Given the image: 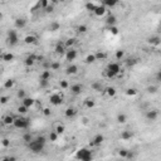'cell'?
I'll return each mask as SVG.
<instances>
[{
	"instance_id": "obj_1",
	"label": "cell",
	"mask_w": 161,
	"mask_h": 161,
	"mask_svg": "<svg viewBox=\"0 0 161 161\" xmlns=\"http://www.w3.org/2000/svg\"><path fill=\"white\" fill-rule=\"evenodd\" d=\"M45 144H47V138L44 136H38L37 138H34L30 144H28V149H29L33 154H40L43 152L45 149Z\"/></svg>"
},
{
	"instance_id": "obj_2",
	"label": "cell",
	"mask_w": 161,
	"mask_h": 161,
	"mask_svg": "<svg viewBox=\"0 0 161 161\" xmlns=\"http://www.w3.org/2000/svg\"><path fill=\"white\" fill-rule=\"evenodd\" d=\"M121 73V65H120L118 62H111L108 63V65L106 67L105 71V75L107 78H116L117 75H120Z\"/></svg>"
},
{
	"instance_id": "obj_3",
	"label": "cell",
	"mask_w": 161,
	"mask_h": 161,
	"mask_svg": "<svg viewBox=\"0 0 161 161\" xmlns=\"http://www.w3.org/2000/svg\"><path fill=\"white\" fill-rule=\"evenodd\" d=\"M75 159L79 161H93V151L88 147H81L75 152Z\"/></svg>"
},
{
	"instance_id": "obj_4",
	"label": "cell",
	"mask_w": 161,
	"mask_h": 161,
	"mask_svg": "<svg viewBox=\"0 0 161 161\" xmlns=\"http://www.w3.org/2000/svg\"><path fill=\"white\" fill-rule=\"evenodd\" d=\"M30 126V120L28 117H24V116H19V117L15 118L14 122V127L18 128V130H28Z\"/></svg>"
},
{
	"instance_id": "obj_5",
	"label": "cell",
	"mask_w": 161,
	"mask_h": 161,
	"mask_svg": "<svg viewBox=\"0 0 161 161\" xmlns=\"http://www.w3.org/2000/svg\"><path fill=\"white\" fill-rule=\"evenodd\" d=\"M6 40H8V44L10 47H14L19 43V35L17 33V30L11 29V30H8V34H6Z\"/></svg>"
},
{
	"instance_id": "obj_6",
	"label": "cell",
	"mask_w": 161,
	"mask_h": 161,
	"mask_svg": "<svg viewBox=\"0 0 161 161\" xmlns=\"http://www.w3.org/2000/svg\"><path fill=\"white\" fill-rule=\"evenodd\" d=\"M49 103L52 106H61L63 103V96L61 93H52L49 96Z\"/></svg>"
},
{
	"instance_id": "obj_7",
	"label": "cell",
	"mask_w": 161,
	"mask_h": 161,
	"mask_svg": "<svg viewBox=\"0 0 161 161\" xmlns=\"http://www.w3.org/2000/svg\"><path fill=\"white\" fill-rule=\"evenodd\" d=\"M157 117H159V111L157 110H149V111H146V113H145V118L149 122L156 121Z\"/></svg>"
},
{
	"instance_id": "obj_8",
	"label": "cell",
	"mask_w": 161,
	"mask_h": 161,
	"mask_svg": "<svg viewBox=\"0 0 161 161\" xmlns=\"http://www.w3.org/2000/svg\"><path fill=\"white\" fill-rule=\"evenodd\" d=\"M67 47H65L64 43H57V45L54 47V53L58 55H65V53H67Z\"/></svg>"
},
{
	"instance_id": "obj_9",
	"label": "cell",
	"mask_w": 161,
	"mask_h": 161,
	"mask_svg": "<svg viewBox=\"0 0 161 161\" xmlns=\"http://www.w3.org/2000/svg\"><path fill=\"white\" fill-rule=\"evenodd\" d=\"M105 141V136L102 134H97L96 136H93V138L91 140V146H100L103 144Z\"/></svg>"
},
{
	"instance_id": "obj_10",
	"label": "cell",
	"mask_w": 161,
	"mask_h": 161,
	"mask_svg": "<svg viewBox=\"0 0 161 161\" xmlns=\"http://www.w3.org/2000/svg\"><path fill=\"white\" fill-rule=\"evenodd\" d=\"M77 55H78V53H77V50H75L74 48L68 49L67 53H65V61L69 62V63H72L75 58H77Z\"/></svg>"
},
{
	"instance_id": "obj_11",
	"label": "cell",
	"mask_w": 161,
	"mask_h": 161,
	"mask_svg": "<svg viewBox=\"0 0 161 161\" xmlns=\"http://www.w3.org/2000/svg\"><path fill=\"white\" fill-rule=\"evenodd\" d=\"M69 90H71V93L74 94V96H78V94L82 93V91H83V86L79 83H74L72 84L71 87H69Z\"/></svg>"
},
{
	"instance_id": "obj_12",
	"label": "cell",
	"mask_w": 161,
	"mask_h": 161,
	"mask_svg": "<svg viewBox=\"0 0 161 161\" xmlns=\"http://www.w3.org/2000/svg\"><path fill=\"white\" fill-rule=\"evenodd\" d=\"M107 13V8L105 5H102V4H98L97 5V8H96V10H94V13L93 14L96 15V17H98V18H101V17H103Z\"/></svg>"
},
{
	"instance_id": "obj_13",
	"label": "cell",
	"mask_w": 161,
	"mask_h": 161,
	"mask_svg": "<svg viewBox=\"0 0 161 161\" xmlns=\"http://www.w3.org/2000/svg\"><path fill=\"white\" fill-rule=\"evenodd\" d=\"M15 118L13 115H6L3 117V125L4 126H14V122H15Z\"/></svg>"
},
{
	"instance_id": "obj_14",
	"label": "cell",
	"mask_w": 161,
	"mask_h": 161,
	"mask_svg": "<svg viewBox=\"0 0 161 161\" xmlns=\"http://www.w3.org/2000/svg\"><path fill=\"white\" fill-rule=\"evenodd\" d=\"M24 43L28 44V45L37 44L38 43V38H37V35H34V34H28V35H25V38H24Z\"/></svg>"
},
{
	"instance_id": "obj_15",
	"label": "cell",
	"mask_w": 161,
	"mask_h": 161,
	"mask_svg": "<svg viewBox=\"0 0 161 161\" xmlns=\"http://www.w3.org/2000/svg\"><path fill=\"white\" fill-rule=\"evenodd\" d=\"M91 87H92V90H93V91H96V92H103V93H105V90H106V88L103 87V84L101 83V82H98V81L92 82Z\"/></svg>"
},
{
	"instance_id": "obj_16",
	"label": "cell",
	"mask_w": 161,
	"mask_h": 161,
	"mask_svg": "<svg viewBox=\"0 0 161 161\" xmlns=\"http://www.w3.org/2000/svg\"><path fill=\"white\" fill-rule=\"evenodd\" d=\"M147 43L150 44V45H154V47H157L161 44V38L159 35H152L150 38H147Z\"/></svg>"
},
{
	"instance_id": "obj_17",
	"label": "cell",
	"mask_w": 161,
	"mask_h": 161,
	"mask_svg": "<svg viewBox=\"0 0 161 161\" xmlns=\"http://www.w3.org/2000/svg\"><path fill=\"white\" fill-rule=\"evenodd\" d=\"M120 137H121V140H131L132 137H134V132H132L131 130H124L121 131V134H120Z\"/></svg>"
},
{
	"instance_id": "obj_18",
	"label": "cell",
	"mask_w": 161,
	"mask_h": 161,
	"mask_svg": "<svg viewBox=\"0 0 161 161\" xmlns=\"http://www.w3.org/2000/svg\"><path fill=\"white\" fill-rule=\"evenodd\" d=\"M14 25L17 29H24V28L27 27V20H25L24 18H17L14 21Z\"/></svg>"
},
{
	"instance_id": "obj_19",
	"label": "cell",
	"mask_w": 161,
	"mask_h": 161,
	"mask_svg": "<svg viewBox=\"0 0 161 161\" xmlns=\"http://www.w3.org/2000/svg\"><path fill=\"white\" fill-rule=\"evenodd\" d=\"M52 78V72L50 69H44L39 75V81H49Z\"/></svg>"
},
{
	"instance_id": "obj_20",
	"label": "cell",
	"mask_w": 161,
	"mask_h": 161,
	"mask_svg": "<svg viewBox=\"0 0 161 161\" xmlns=\"http://www.w3.org/2000/svg\"><path fill=\"white\" fill-rule=\"evenodd\" d=\"M75 115H77V110H75L74 107H68V108H65L64 116L67 118H73Z\"/></svg>"
},
{
	"instance_id": "obj_21",
	"label": "cell",
	"mask_w": 161,
	"mask_h": 161,
	"mask_svg": "<svg viewBox=\"0 0 161 161\" xmlns=\"http://www.w3.org/2000/svg\"><path fill=\"white\" fill-rule=\"evenodd\" d=\"M116 23H117V18H116L113 14H108V17L106 18V24L111 28V27H115Z\"/></svg>"
},
{
	"instance_id": "obj_22",
	"label": "cell",
	"mask_w": 161,
	"mask_h": 161,
	"mask_svg": "<svg viewBox=\"0 0 161 161\" xmlns=\"http://www.w3.org/2000/svg\"><path fill=\"white\" fill-rule=\"evenodd\" d=\"M53 131H55L57 134L61 136V135H63L64 134V131H65V126L62 124V122H57V124L54 125V130Z\"/></svg>"
},
{
	"instance_id": "obj_23",
	"label": "cell",
	"mask_w": 161,
	"mask_h": 161,
	"mask_svg": "<svg viewBox=\"0 0 161 161\" xmlns=\"http://www.w3.org/2000/svg\"><path fill=\"white\" fill-rule=\"evenodd\" d=\"M65 73L68 75H73L78 73V67L75 64H69L67 68H65Z\"/></svg>"
},
{
	"instance_id": "obj_24",
	"label": "cell",
	"mask_w": 161,
	"mask_h": 161,
	"mask_svg": "<svg viewBox=\"0 0 161 161\" xmlns=\"http://www.w3.org/2000/svg\"><path fill=\"white\" fill-rule=\"evenodd\" d=\"M34 103H35V101H34V98H31V97H25V98L21 101V105H24L25 107H28V108H30V107L34 106Z\"/></svg>"
},
{
	"instance_id": "obj_25",
	"label": "cell",
	"mask_w": 161,
	"mask_h": 161,
	"mask_svg": "<svg viewBox=\"0 0 161 161\" xmlns=\"http://www.w3.org/2000/svg\"><path fill=\"white\" fill-rule=\"evenodd\" d=\"M35 61H37V57L35 55H28L27 58L24 59V64L27 65V67H31V65L34 64V63H35Z\"/></svg>"
},
{
	"instance_id": "obj_26",
	"label": "cell",
	"mask_w": 161,
	"mask_h": 161,
	"mask_svg": "<svg viewBox=\"0 0 161 161\" xmlns=\"http://www.w3.org/2000/svg\"><path fill=\"white\" fill-rule=\"evenodd\" d=\"M21 140H23L24 142L28 145V144H30L31 141L34 140V137H33V135H31L29 131H27V132H24V134H23V136H21Z\"/></svg>"
},
{
	"instance_id": "obj_27",
	"label": "cell",
	"mask_w": 161,
	"mask_h": 161,
	"mask_svg": "<svg viewBox=\"0 0 161 161\" xmlns=\"http://www.w3.org/2000/svg\"><path fill=\"white\" fill-rule=\"evenodd\" d=\"M1 59L4 62H11V61H14V54L10 52H5L1 54Z\"/></svg>"
},
{
	"instance_id": "obj_28",
	"label": "cell",
	"mask_w": 161,
	"mask_h": 161,
	"mask_svg": "<svg viewBox=\"0 0 161 161\" xmlns=\"http://www.w3.org/2000/svg\"><path fill=\"white\" fill-rule=\"evenodd\" d=\"M84 62L87 63V64H93V63L97 62V58H96V54L92 53V54H88L86 58H84Z\"/></svg>"
},
{
	"instance_id": "obj_29",
	"label": "cell",
	"mask_w": 161,
	"mask_h": 161,
	"mask_svg": "<svg viewBox=\"0 0 161 161\" xmlns=\"http://www.w3.org/2000/svg\"><path fill=\"white\" fill-rule=\"evenodd\" d=\"M105 93H106V96H108V97H115L117 91H116L115 87H107L105 90Z\"/></svg>"
},
{
	"instance_id": "obj_30",
	"label": "cell",
	"mask_w": 161,
	"mask_h": 161,
	"mask_svg": "<svg viewBox=\"0 0 161 161\" xmlns=\"http://www.w3.org/2000/svg\"><path fill=\"white\" fill-rule=\"evenodd\" d=\"M115 58H116V61H122V59L125 58V50H124V49H118V50H116V53H115Z\"/></svg>"
},
{
	"instance_id": "obj_31",
	"label": "cell",
	"mask_w": 161,
	"mask_h": 161,
	"mask_svg": "<svg viewBox=\"0 0 161 161\" xmlns=\"http://www.w3.org/2000/svg\"><path fill=\"white\" fill-rule=\"evenodd\" d=\"M61 29V24L58 23V21H52V23L49 24V30L50 31H57Z\"/></svg>"
},
{
	"instance_id": "obj_32",
	"label": "cell",
	"mask_w": 161,
	"mask_h": 161,
	"mask_svg": "<svg viewBox=\"0 0 161 161\" xmlns=\"http://www.w3.org/2000/svg\"><path fill=\"white\" fill-rule=\"evenodd\" d=\"M75 38H69V39H67L64 42V44H65V47H67V49H72L73 48V45L75 44Z\"/></svg>"
},
{
	"instance_id": "obj_33",
	"label": "cell",
	"mask_w": 161,
	"mask_h": 161,
	"mask_svg": "<svg viewBox=\"0 0 161 161\" xmlns=\"http://www.w3.org/2000/svg\"><path fill=\"white\" fill-rule=\"evenodd\" d=\"M126 121H127V116H126V113L121 112L117 115V122L118 124H126Z\"/></svg>"
},
{
	"instance_id": "obj_34",
	"label": "cell",
	"mask_w": 161,
	"mask_h": 161,
	"mask_svg": "<svg viewBox=\"0 0 161 161\" xmlns=\"http://www.w3.org/2000/svg\"><path fill=\"white\" fill-rule=\"evenodd\" d=\"M14 86H15V81L11 79V78H10V79H6L5 83H4V88H5V90H11Z\"/></svg>"
},
{
	"instance_id": "obj_35",
	"label": "cell",
	"mask_w": 161,
	"mask_h": 161,
	"mask_svg": "<svg viewBox=\"0 0 161 161\" xmlns=\"http://www.w3.org/2000/svg\"><path fill=\"white\" fill-rule=\"evenodd\" d=\"M84 106H86L87 108H93V107L96 106V101L93 98H87L84 101Z\"/></svg>"
},
{
	"instance_id": "obj_36",
	"label": "cell",
	"mask_w": 161,
	"mask_h": 161,
	"mask_svg": "<svg viewBox=\"0 0 161 161\" xmlns=\"http://www.w3.org/2000/svg\"><path fill=\"white\" fill-rule=\"evenodd\" d=\"M102 5H105L106 8H113L117 5V1L116 0H106V1H102Z\"/></svg>"
},
{
	"instance_id": "obj_37",
	"label": "cell",
	"mask_w": 161,
	"mask_h": 161,
	"mask_svg": "<svg viewBox=\"0 0 161 161\" xmlns=\"http://www.w3.org/2000/svg\"><path fill=\"white\" fill-rule=\"evenodd\" d=\"M127 154H128V150L127 149H118L117 150V155L121 157V159H125L127 157Z\"/></svg>"
},
{
	"instance_id": "obj_38",
	"label": "cell",
	"mask_w": 161,
	"mask_h": 161,
	"mask_svg": "<svg viewBox=\"0 0 161 161\" xmlns=\"http://www.w3.org/2000/svg\"><path fill=\"white\" fill-rule=\"evenodd\" d=\"M94 54H96L97 61H103V59H106V58H107V53L102 52V50H98V52L94 53Z\"/></svg>"
},
{
	"instance_id": "obj_39",
	"label": "cell",
	"mask_w": 161,
	"mask_h": 161,
	"mask_svg": "<svg viewBox=\"0 0 161 161\" xmlns=\"http://www.w3.org/2000/svg\"><path fill=\"white\" fill-rule=\"evenodd\" d=\"M58 137H59V135L57 134L55 131H50V134H49V136H48L50 142H55V141L58 140Z\"/></svg>"
},
{
	"instance_id": "obj_40",
	"label": "cell",
	"mask_w": 161,
	"mask_h": 161,
	"mask_svg": "<svg viewBox=\"0 0 161 161\" xmlns=\"http://www.w3.org/2000/svg\"><path fill=\"white\" fill-rule=\"evenodd\" d=\"M28 110H29V108H28V107H25L24 105H20V106H18V107H17V111H18L19 113H20V116L25 115V113L28 112Z\"/></svg>"
},
{
	"instance_id": "obj_41",
	"label": "cell",
	"mask_w": 161,
	"mask_h": 161,
	"mask_svg": "<svg viewBox=\"0 0 161 161\" xmlns=\"http://www.w3.org/2000/svg\"><path fill=\"white\" fill-rule=\"evenodd\" d=\"M87 30H88V28H87V25H84V24H81L77 27V33H79V34L87 33Z\"/></svg>"
},
{
	"instance_id": "obj_42",
	"label": "cell",
	"mask_w": 161,
	"mask_h": 161,
	"mask_svg": "<svg viewBox=\"0 0 161 161\" xmlns=\"http://www.w3.org/2000/svg\"><path fill=\"white\" fill-rule=\"evenodd\" d=\"M97 5H98V4H96V3H87V4H86V9H87V10H90V11H92V13H94Z\"/></svg>"
},
{
	"instance_id": "obj_43",
	"label": "cell",
	"mask_w": 161,
	"mask_h": 161,
	"mask_svg": "<svg viewBox=\"0 0 161 161\" xmlns=\"http://www.w3.org/2000/svg\"><path fill=\"white\" fill-rule=\"evenodd\" d=\"M59 87H61L62 90H68L71 86H69V83H68L67 79H61V81H59Z\"/></svg>"
},
{
	"instance_id": "obj_44",
	"label": "cell",
	"mask_w": 161,
	"mask_h": 161,
	"mask_svg": "<svg viewBox=\"0 0 161 161\" xmlns=\"http://www.w3.org/2000/svg\"><path fill=\"white\" fill-rule=\"evenodd\" d=\"M59 68H61L59 62H50V71H58Z\"/></svg>"
},
{
	"instance_id": "obj_45",
	"label": "cell",
	"mask_w": 161,
	"mask_h": 161,
	"mask_svg": "<svg viewBox=\"0 0 161 161\" xmlns=\"http://www.w3.org/2000/svg\"><path fill=\"white\" fill-rule=\"evenodd\" d=\"M126 94H127V96H136L137 94V90L136 88H127V90H126Z\"/></svg>"
},
{
	"instance_id": "obj_46",
	"label": "cell",
	"mask_w": 161,
	"mask_h": 161,
	"mask_svg": "<svg viewBox=\"0 0 161 161\" xmlns=\"http://www.w3.org/2000/svg\"><path fill=\"white\" fill-rule=\"evenodd\" d=\"M17 97H18V98L20 100V101H23L25 97H27V94H25V91H24V90H19L18 92H17Z\"/></svg>"
},
{
	"instance_id": "obj_47",
	"label": "cell",
	"mask_w": 161,
	"mask_h": 161,
	"mask_svg": "<svg viewBox=\"0 0 161 161\" xmlns=\"http://www.w3.org/2000/svg\"><path fill=\"white\" fill-rule=\"evenodd\" d=\"M9 100H10V97L9 96H1L0 97V102H1V105H6V103L9 102Z\"/></svg>"
},
{
	"instance_id": "obj_48",
	"label": "cell",
	"mask_w": 161,
	"mask_h": 161,
	"mask_svg": "<svg viewBox=\"0 0 161 161\" xmlns=\"http://www.w3.org/2000/svg\"><path fill=\"white\" fill-rule=\"evenodd\" d=\"M147 92L151 93V94L156 93L157 92V87L156 86H149V87H147Z\"/></svg>"
},
{
	"instance_id": "obj_49",
	"label": "cell",
	"mask_w": 161,
	"mask_h": 161,
	"mask_svg": "<svg viewBox=\"0 0 161 161\" xmlns=\"http://www.w3.org/2000/svg\"><path fill=\"white\" fill-rule=\"evenodd\" d=\"M135 159V152H134V151H131V150H128V154H127V157H126V160H127V161H132V160H134Z\"/></svg>"
},
{
	"instance_id": "obj_50",
	"label": "cell",
	"mask_w": 161,
	"mask_h": 161,
	"mask_svg": "<svg viewBox=\"0 0 161 161\" xmlns=\"http://www.w3.org/2000/svg\"><path fill=\"white\" fill-rule=\"evenodd\" d=\"M1 161H18V159L15 156H5L1 159Z\"/></svg>"
},
{
	"instance_id": "obj_51",
	"label": "cell",
	"mask_w": 161,
	"mask_h": 161,
	"mask_svg": "<svg viewBox=\"0 0 161 161\" xmlns=\"http://www.w3.org/2000/svg\"><path fill=\"white\" fill-rule=\"evenodd\" d=\"M49 84V81H39V87L40 88H47Z\"/></svg>"
},
{
	"instance_id": "obj_52",
	"label": "cell",
	"mask_w": 161,
	"mask_h": 161,
	"mask_svg": "<svg viewBox=\"0 0 161 161\" xmlns=\"http://www.w3.org/2000/svg\"><path fill=\"white\" fill-rule=\"evenodd\" d=\"M110 31H111L113 35H117V34H118V28L116 27V25H115V27H111V28H110Z\"/></svg>"
},
{
	"instance_id": "obj_53",
	"label": "cell",
	"mask_w": 161,
	"mask_h": 161,
	"mask_svg": "<svg viewBox=\"0 0 161 161\" xmlns=\"http://www.w3.org/2000/svg\"><path fill=\"white\" fill-rule=\"evenodd\" d=\"M43 115L44 116H50L52 115V111H50V108H48V107H45V108H43Z\"/></svg>"
},
{
	"instance_id": "obj_54",
	"label": "cell",
	"mask_w": 161,
	"mask_h": 161,
	"mask_svg": "<svg viewBox=\"0 0 161 161\" xmlns=\"http://www.w3.org/2000/svg\"><path fill=\"white\" fill-rule=\"evenodd\" d=\"M1 144H3V146H4V147H9V146H10V141H9L8 138H3Z\"/></svg>"
},
{
	"instance_id": "obj_55",
	"label": "cell",
	"mask_w": 161,
	"mask_h": 161,
	"mask_svg": "<svg viewBox=\"0 0 161 161\" xmlns=\"http://www.w3.org/2000/svg\"><path fill=\"white\" fill-rule=\"evenodd\" d=\"M136 63H137L136 59H130V61L127 62V64H128V65H134V64H136Z\"/></svg>"
},
{
	"instance_id": "obj_56",
	"label": "cell",
	"mask_w": 161,
	"mask_h": 161,
	"mask_svg": "<svg viewBox=\"0 0 161 161\" xmlns=\"http://www.w3.org/2000/svg\"><path fill=\"white\" fill-rule=\"evenodd\" d=\"M156 81L157 82H161V71H159L156 73Z\"/></svg>"
},
{
	"instance_id": "obj_57",
	"label": "cell",
	"mask_w": 161,
	"mask_h": 161,
	"mask_svg": "<svg viewBox=\"0 0 161 161\" xmlns=\"http://www.w3.org/2000/svg\"><path fill=\"white\" fill-rule=\"evenodd\" d=\"M53 11V5H49L48 8L45 9V13H52Z\"/></svg>"
},
{
	"instance_id": "obj_58",
	"label": "cell",
	"mask_w": 161,
	"mask_h": 161,
	"mask_svg": "<svg viewBox=\"0 0 161 161\" xmlns=\"http://www.w3.org/2000/svg\"><path fill=\"white\" fill-rule=\"evenodd\" d=\"M115 161H126L125 159H117V160H115Z\"/></svg>"
},
{
	"instance_id": "obj_59",
	"label": "cell",
	"mask_w": 161,
	"mask_h": 161,
	"mask_svg": "<svg viewBox=\"0 0 161 161\" xmlns=\"http://www.w3.org/2000/svg\"><path fill=\"white\" fill-rule=\"evenodd\" d=\"M160 28H161V23H160Z\"/></svg>"
}]
</instances>
